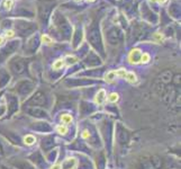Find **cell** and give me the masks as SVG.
Returning <instances> with one entry per match:
<instances>
[{
  "label": "cell",
  "mask_w": 181,
  "mask_h": 169,
  "mask_svg": "<svg viewBox=\"0 0 181 169\" xmlns=\"http://www.w3.org/2000/svg\"><path fill=\"white\" fill-rule=\"evenodd\" d=\"M141 55H142V52L139 50H132L131 53H129V56H128V60L131 63H138L141 62Z\"/></svg>",
  "instance_id": "6da1fadb"
},
{
  "label": "cell",
  "mask_w": 181,
  "mask_h": 169,
  "mask_svg": "<svg viewBox=\"0 0 181 169\" xmlns=\"http://www.w3.org/2000/svg\"><path fill=\"white\" fill-rule=\"evenodd\" d=\"M75 166H77V160H75L74 158H70V159H67V160L62 164L61 168L62 169H73Z\"/></svg>",
  "instance_id": "7a4b0ae2"
},
{
  "label": "cell",
  "mask_w": 181,
  "mask_h": 169,
  "mask_svg": "<svg viewBox=\"0 0 181 169\" xmlns=\"http://www.w3.org/2000/svg\"><path fill=\"white\" fill-rule=\"evenodd\" d=\"M105 100H106V91L104 89H100L98 94L96 95V103L98 105H102Z\"/></svg>",
  "instance_id": "3957f363"
},
{
  "label": "cell",
  "mask_w": 181,
  "mask_h": 169,
  "mask_svg": "<svg viewBox=\"0 0 181 169\" xmlns=\"http://www.w3.org/2000/svg\"><path fill=\"white\" fill-rule=\"evenodd\" d=\"M116 71H109V72L107 73L106 76H105V80L107 81V82H113L114 79H116Z\"/></svg>",
  "instance_id": "277c9868"
},
{
  "label": "cell",
  "mask_w": 181,
  "mask_h": 169,
  "mask_svg": "<svg viewBox=\"0 0 181 169\" xmlns=\"http://www.w3.org/2000/svg\"><path fill=\"white\" fill-rule=\"evenodd\" d=\"M24 142L26 143L27 145H32L35 143V138L33 135H26L24 138Z\"/></svg>",
  "instance_id": "5b68a950"
},
{
  "label": "cell",
  "mask_w": 181,
  "mask_h": 169,
  "mask_svg": "<svg viewBox=\"0 0 181 169\" xmlns=\"http://www.w3.org/2000/svg\"><path fill=\"white\" fill-rule=\"evenodd\" d=\"M125 79H127L129 82H134V81H136V74L134 72H127Z\"/></svg>",
  "instance_id": "8992f818"
},
{
  "label": "cell",
  "mask_w": 181,
  "mask_h": 169,
  "mask_svg": "<svg viewBox=\"0 0 181 169\" xmlns=\"http://www.w3.org/2000/svg\"><path fill=\"white\" fill-rule=\"evenodd\" d=\"M63 64H64V61H63V60H57V61H55V62H54V64H53V69L59 70V69H61V68L63 67Z\"/></svg>",
  "instance_id": "52a82bcc"
},
{
  "label": "cell",
  "mask_w": 181,
  "mask_h": 169,
  "mask_svg": "<svg viewBox=\"0 0 181 169\" xmlns=\"http://www.w3.org/2000/svg\"><path fill=\"white\" fill-rule=\"evenodd\" d=\"M150 61V55L147 53H142L141 55V62L142 63H147Z\"/></svg>",
  "instance_id": "ba28073f"
},
{
  "label": "cell",
  "mask_w": 181,
  "mask_h": 169,
  "mask_svg": "<svg viewBox=\"0 0 181 169\" xmlns=\"http://www.w3.org/2000/svg\"><path fill=\"white\" fill-rule=\"evenodd\" d=\"M56 130H57V132L61 133V134H65V133L68 132V127H67L65 125H59V126L56 127Z\"/></svg>",
  "instance_id": "9c48e42d"
},
{
  "label": "cell",
  "mask_w": 181,
  "mask_h": 169,
  "mask_svg": "<svg viewBox=\"0 0 181 169\" xmlns=\"http://www.w3.org/2000/svg\"><path fill=\"white\" fill-rule=\"evenodd\" d=\"M118 98H119L118 94L113 93V94H110V95H109V97H108V100H109L110 103H116V101L118 100Z\"/></svg>",
  "instance_id": "30bf717a"
},
{
  "label": "cell",
  "mask_w": 181,
  "mask_h": 169,
  "mask_svg": "<svg viewBox=\"0 0 181 169\" xmlns=\"http://www.w3.org/2000/svg\"><path fill=\"white\" fill-rule=\"evenodd\" d=\"M62 122H63V123H65V124L71 123V122H72V116H71V115H69V114H64V115L62 116Z\"/></svg>",
  "instance_id": "8fae6325"
},
{
  "label": "cell",
  "mask_w": 181,
  "mask_h": 169,
  "mask_svg": "<svg viewBox=\"0 0 181 169\" xmlns=\"http://www.w3.org/2000/svg\"><path fill=\"white\" fill-rule=\"evenodd\" d=\"M126 73H127L126 70H124V69H119V70H117V71H116V76L122 77V78H125V77H126Z\"/></svg>",
  "instance_id": "7c38bea8"
},
{
  "label": "cell",
  "mask_w": 181,
  "mask_h": 169,
  "mask_svg": "<svg viewBox=\"0 0 181 169\" xmlns=\"http://www.w3.org/2000/svg\"><path fill=\"white\" fill-rule=\"evenodd\" d=\"M42 41L46 43V44H52V38L48 36V35H43L42 36Z\"/></svg>",
  "instance_id": "4fadbf2b"
},
{
  "label": "cell",
  "mask_w": 181,
  "mask_h": 169,
  "mask_svg": "<svg viewBox=\"0 0 181 169\" xmlns=\"http://www.w3.org/2000/svg\"><path fill=\"white\" fill-rule=\"evenodd\" d=\"M13 5H14V0H6L5 3H3V6L6 7V9H10L13 7Z\"/></svg>",
  "instance_id": "5bb4252c"
},
{
  "label": "cell",
  "mask_w": 181,
  "mask_h": 169,
  "mask_svg": "<svg viewBox=\"0 0 181 169\" xmlns=\"http://www.w3.org/2000/svg\"><path fill=\"white\" fill-rule=\"evenodd\" d=\"M68 61H69V63H75V62H77V58H74V56H68Z\"/></svg>",
  "instance_id": "9a60e30c"
},
{
  "label": "cell",
  "mask_w": 181,
  "mask_h": 169,
  "mask_svg": "<svg viewBox=\"0 0 181 169\" xmlns=\"http://www.w3.org/2000/svg\"><path fill=\"white\" fill-rule=\"evenodd\" d=\"M14 35H15V32H14V30H8V32L6 33V36H7V37H13Z\"/></svg>",
  "instance_id": "2e32d148"
},
{
  "label": "cell",
  "mask_w": 181,
  "mask_h": 169,
  "mask_svg": "<svg viewBox=\"0 0 181 169\" xmlns=\"http://www.w3.org/2000/svg\"><path fill=\"white\" fill-rule=\"evenodd\" d=\"M82 138H85V139L89 138V133H88L87 131H85V132H83V134H82Z\"/></svg>",
  "instance_id": "e0dca14e"
},
{
  "label": "cell",
  "mask_w": 181,
  "mask_h": 169,
  "mask_svg": "<svg viewBox=\"0 0 181 169\" xmlns=\"http://www.w3.org/2000/svg\"><path fill=\"white\" fill-rule=\"evenodd\" d=\"M51 169H61V165H55V166H53Z\"/></svg>",
  "instance_id": "ac0fdd59"
},
{
  "label": "cell",
  "mask_w": 181,
  "mask_h": 169,
  "mask_svg": "<svg viewBox=\"0 0 181 169\" xmlns=\"http://www.w3.org/2000/svg\"><path fill=\"white\" fill-rule=\"evenodd\" d=\"M151 1H153V2L157 1V2H160V3H163V2H165L166 0H151Z\"/></svg>",
  "instance_id": "d6986e66"
},
{
  "label": "cell",
  "mask_w": 181,
  "mask_h": 169,
  "mask_svg": "<svg viewBox=\"0 0 181 169\" xmlns=\"http://www.w3.org/2000/svg\"><path fill=\"white\" fill-rule=\"evenodd\" d=\"M5 42V37L3 36H0V44H2Z\"/></svg>",
  "instance_id": "ffe728a7"
},
{
  "label": "cell",
  "mask_w": 181,
  "mask_h": 169,
  "mask_svg": "<svg viewBox=\"0 0 181 169\" xmlns=\"http://www.w3.org/2000/svg\"><path fill=\"white\" fill-rule=\"evenodd\" d=\"M155 37L159 38V40H162V37H163V36H162V35H159V34H155Z\"/></svg>",
  "instance_id": "44dd1931"
},
{
  "label": "cell",
  "mask_w": 181,
  "mask_h": 169,
  "mask_svg": "<svg viewBox=\"0 0 181 169\" xmlns=\"http://www.w3.org/2000/svg\"><path fill=\"white\" fill-rule=\"evenodd\" d=\"M87 1H94V0H87Z\"/></svg>",
  "instance_id": "7402d4cb"
},
{
  "label": "cell",
  "mask_w": 181,
  "mask_h": 169,
  "mask_svg": "<svg viewBox=\"0 0 181 169\" xmlns=\"http://www.w3.org/2000/svg\"><path fill=\"white\" fill-rule=\"evenodd\" d=\"M75 1H80V0H75Z\"/></svg>",
  "instance_id": "603a6c76"
}]
</instances>
